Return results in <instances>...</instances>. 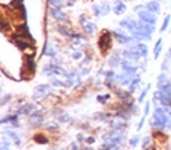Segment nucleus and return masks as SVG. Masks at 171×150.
<instances>
[{"label": "nucleus", "mask_w": 171, "mask_h": 150, "mask_svg": "<svg viewBox=\"0 0 171 150\" xmlns=\"http://www.w3.org/2000/svg\"><path fill=\"white\" fill-rule=\"evenodd\" d=\"M139 16L142 19V22H146V23H151V25H155V22H156V17L151 12H139Z\"/></svg>", "instance_id": "f257e3e1"}, {"label": "nucleus", "mask_w": 171, "mask_h": 150, "mask_svg": "<svg viewBox=\"0 0 171 150\" xmlns=\"http://www.w3.org/2000/svg\"><path fill=\"white\" fill-rule=\"evenodd\" d=\"M81 23H82V26H84V29H85L86 32H89V33L95 32V25H94V23H91V22H88L85 16L81 17Z\"/></svg>", "instance_id": "f03ea898"}, {"label": "nucleus", "mask_w": 171, "mask_h": 150, "mask_svg": "<svg viewBox=\"0 0 171 150\" xmlns=\"http://www.w3.org/2000/svg\"><path fill=\"white\" fill-rule=\"evenodd\" d=\"M113 35H114V38L119 41L120 44H126V42L132 41V38H129V36H124V35H121V33H119V32H114Z\"/></svg>", "instance_id": "7ed1b4c3"}, {"label": "nucleus", "mask_w": 171, "mask_h": 150, "mask_svg": "<svg viewBox=\"0 0 171 150\" xmlns=\"http://www.w3.org/2000/svg\"><path fill=\"white\" fill-rule=\"evenodd\" d=\"M100 47H101V50H103V51H105L108 47H110V39H108V35L101 36V39H100Z\"/></svg>", "instance_id": "20e7f679"}, {"label": "nucleus", "mask_w": 171, "mask_h": 150, "mask_svg": "<svg viewBox=\"0 0 171 150\" xmlns=\"http://www.w3.org/2000/svg\"><path fill=\"white\" fill-rule=\"evenodd\" d=\"M126 10V7H124V4L120 1V0H116V7H114V12L117 13V15H120V13H123Z\"/></svg>", "instance_id": "39448f33"}, {"label": "nucleus", "mask_w": 171, "mask_h": 150, "mask_svg": "<svg viewBox=\"0 0 171 150\" xmlns=\"http://www.w3.org/2000/svg\"><path fill=\"white\" fill-rule=\"evenodd\" d=\"M146 7H148V10H149V12H152V13H156V12L159 10V6H158V3H156V1H151V3H148V4H146Z\"/></svg>", "instance_id": "423d86ee"}, {"label": "nucleus", "mask_w": 171, "mask_h": 150, "mask_svg": "<svg viewBox=\"0 0 171 150\" xmlns=\"http://www.w3.org/2000/svg\"><path fill=\"white\" fill-rule=\"evenodd\" d=\"M161 45H162V39H158V41H156V45H155V58H158V57H159Z\"/></svg>", "instance_id": "0eeeda50"}, {"label": "nucleus", "mask_w": 171, "mask_h": 150, "mask_svg": "<svg viewBox=\"0 0 171 150\" xmlns=\"http://www.w3.org/2000/svg\"><path fill=\"white\" fill-rule=\"evenodd\" d=\"M51 12H53V16H54V17H59L60 20H65V19H66L65 13H62V12H60L59 9H57V10H56V9H53Z\"/></svg>", "instance_id": "6e6552de"}, {"label": "nucleus", "mask_w": 171, "mask_h": 150, "mask_svg": "<svg viewBox=\"0 0 171 150\" xmlns=\"http://www.w3.org/2000/svg\"><path fill=\"white\" fill-rule=\"evenodd\" d=\"M136 47L139 48V50H140V52H142V57H146V54H148V50H146V47H145L143 44H137Z\"/></svg>", "instance_id": "1a4fd4ad"}, {"label": "nucleus", "mask_w": 171, "mask_h": 150, "mask_svg": "<svg viewBox=\"0 0 171 150\" xmlns=\"http://www.w3.org/2000/svg\"><path fill=\"white\" fill-rule=\"evenodd\" d=\"M168 22H170V16H165V19H164V23H162V26H161V31H165V29H167Z\"/></svg>", "instance_id": "9d476101"}, {"label": "nucleus", "mask_w": 171, "mask_h": 150, "mask_svg": "<svg viewBox=\"0 0 171 150\" xmlns=\"http://www.w3.org/2000/svg\"><path fill=\"white\" fill-rule=\"evenodd\" d=\"M165 80H167V79H165V76H164V74H161V76H159V79H158V84L161 86L162 83H165Z\"/></svg>", "instance_id": "9b49d317"}, {"label": "nucleus", "mask_w": 171, "mask_h": 150, "mask_svg": "<svg viewBox=\"0 0 171 150\" xmlns=\"http://www.w3.org/2000/svg\"><path fill=\"white\" fill-rule=\"evenodd\" d=\"M149 87H151V86L148 84V86H146V89H145V90L142 92V95H140V98H139V102H140V100H142L143 98H145V95H146V92H148V89H149Z\"/></svg>", "instance_id": "f8f14e48"}, {"label": "nucleus", "mask_w": 171, "mask_h": 150, "mask_svg": "<svg viewBox=\"0 0 171 150\" xmlns=\"http://www.w3.org/2000/svg\"><path fill=\"white\" fill-rule=\"evenodd\" d=\"M53 6H60V0H48Z\"/></svg>", "instance_id": "ddd939ff"}]
</instances>
